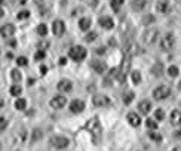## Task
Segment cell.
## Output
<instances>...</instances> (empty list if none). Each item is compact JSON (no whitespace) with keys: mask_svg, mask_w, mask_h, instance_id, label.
<instances>
[{"mask_svg":"<svg viewBox=\"0 0 181 151\" xmlns=\"http://www.w3.org/2000/svg\"><path fill=\"white\" fill-rule=\"evenodd\" d=\"M85 129L89 130L90 135H92V138H94V142L98 144L100 139H101V136H102V128H101V123L98 122V117L89 118L85 124Z\"/></svg>","mask_w":181,"mask_h":151,"instance_id":"cell-1","label":"cell"},{"mask_svg":"<svg viewBox=\"0 0 181 151\" xmlns=\"http://www.w3.org/2000/svg\"><path fill=\"white\" fill-rule=\"evenodd\" d=\"M129 68H131V58L125 56L120 67L117 68V77H116V83H123L126 80V74L129 73Z\"/></svg>","mask_w":181,"mask_h":151,"instance_id":"cell-2","label":"cell"},{"mask_svg":"<svg viewBox=\"0 0 181 151\" xmlns=\"http://www.w3.org/2000/svg\"><path fill=\"white\" fill-rule=\"evenodd\" d=\"M123 52H125V56L131 58V56L140 55V53H141V48H140V45H138L137 42H134V40H128V42L125 43Z\"/></svg>","mask_w":181,"mask_h":151,"instance_id":"cell-3","label":"cell"},{"mask_svg":"<svg viewBox=\"0 0 181 151\" xmlns=\"http://www.w3.org/2000/svg\"><path fill=\"white\" fill-rule=\"evenodd\" d=\"M68 56L76 62H80L83 61L86 58V49L83 46H73L71 49L68 50Z\"/></svg>","mask_w":181,"mask_h":151,"instance_id":"cell-4","label":"cell"},{"mask_svg":"<svg viewBox=\"0 0 181 151\" xmlns=\"http://www.w3.org/2000/svg\"><path fill=\"white\" fill-rule=\"evenodd\" d=\"M174 45H175V36L172 33H168L165 34L163 37H162V40H160V48L163 50H171L172 48H174Z\"/></svg>","mask_w":181,"mask_h":151,"instance_id":"cell-5","label":"cell"},{"mask_svg":"<svg viewBox=\"0 0 181 151\" xmlns=\"http://www.w3.org/2000/svg\"><path fill=\"white\" fill-rule=\"evenodd\" d=\"M171 95V89L168 88V86H165V84H162V86H158L156 89L153 90V98L154 99H166L168 96Z\"/></svg>","mask_w":181,"mask_h":151,"instance_id":"cell-6","label":"cell"},{"mask_svg":"<svg viewBox=\"0 0 181 151\" xmlns=\"http://www.w3.org/2000/svg\"><path fill=\"white\" fill-rule=\"evenodd\" d=\"M158 36H159L158 28H147L144 31V34H142V40H144V43L152 45V43H154V40L158 39Z\"/></svg>","mask_w":181,"mask_h":151,"instance_id":"cell-7","label":"cell"},{"mask_svg":"<svg viewBox=\"0 0 181 151\" xmlns=\"http://www.w3.org/2000/svg\"><path fill=\"white\" fill-rule=\"evenodd\" d=\"M68 144H70V141L65 138V136H52L51 138V145L58 148V150H62V148H67Z\"/></svg>","mask_w":181,"mask_h":151,"instance_id":"cell-8","label":"cell"},{"mask_svg":"<svg viewBox=\"0 0 181 151\" xmlns=\"http://www.w3.org/2000/svg\"><path fill=\"white\" fill-rule=\"evenodd\" d=\"M64 31H65V24H64V21H61V19H55V21L52 23V33L59 37V36L64 34Z\"/></svg>","mask_w":181,"mask_h":151,"instance_id":"cell-9","label":"cell"},{"mask_svg":"<svg viewBox=\"0 0 181 151\" xmlns=\"http://www.w3.org/2000/svg\"><path fill=\"white\" fill-rule=\"evenodd\" d=\"M49 104H51L52 108H55V110H59V108H62V107L67 104V99H65V98H64L62 95H57V96H54V98H52Z\"/></svg>","mask_w":181,"mask_h":151,"instance_id":"cell-10","label":"cell"},{"mask_svg":"<svg viewBox=\"0 0 181 151\" xmlns=\"http://www.w3.org/2000/svg\"><path fill=\"white\" fill-rule=\"evenodd\" d=\"M57 89L59 90V92H64V93L71 92V89H73V83H71L70 80H67V78H62V80H59V82H58Z\"/></svg>","mask_w":181,"mask_h":151,"instance_id":"cell-11","label":"cell"},{"mask_svg":"<svg viewBox=\"0 0 181 151\" xmlns=\"http://www.w3.org/2000/svg\"><path fill=\"white\" fill-rule=\"evenodd\" d=\"M85 110V102L82 99H74L71 104H70V111L74 113V114H79Z\"/></svg>","mask_w":181,"mask_h":151,"instance_id":"cell-12","label":"cell"},{"mask_svg":"<svg viewBox=\"0 0 181 151\" xmlns=\"http://www.w3.org/2000/svg\"><path fill=\"white\" fill-rule=\"evenodd\" d=\"M0 34H2L5 39H9V37H12V36L15 34V27H13L12 24H5V25L0 27Z\"/></svg>","mask_w":181,"mask_h":151,"instance_id":"cell-13","label":"cell"},{"mask_svg":"<svg viewBox=\"0 0 181 151\" xmlns=\"http://www.w3.org/2000/svg\"><path fill=\"white\" fill-rule=\"evenodd\" d=\"M92 102H94V105H96V107H108L110 105V98L106 95H96V96H94Z\"/></svg>","mask_w":181,"mask_h":151,"instance_id":"cell-14","label":"cell"},{"mask_svg":"<svg viewBox=\"0 0 181 151\" xmlns=\"http://www.w3.org/2000/svg\"><path fill=\"white\" fill-rule=\"evenodd\" d=\"M90 67L94 71H96L98 74H104L107 71V64L102 61H92L90 62Z\"/></svg>","mask_w":181,"mask_h":151,"instance_id":"cell-15","label":"cell"},{"mask_svg":"<svg viewBox=\"0 0 181 151\" xmlns=\"http://www.w3.org/2000/svg\"><path fill=\"white\" fill-rule=\"evenodd\" d=\"M98 23H100V25H101L102 28H106V30H110V28L114 27V21L110 17H101L98 19Z\"/></svg>","mask_w":181,"mask_h":151,"instance_id":"cell-16","label":"cell"},{"mask_svg":"<svg viewBox=\"0 0 181 151\" xmlns=\"http://www.w3.org/2000/svg\"><path fill=\"white\" fill-rule=\"evenodd\" d=\"M138 110H140V113L141 114H148L150 113V110H152V102L147 99L141 101L140 104H138Z\"/></svg>","mask_w":181,"mask_h":151,"instance_id":"cell-17","label":"cell"},{"mask_svg":"<svg viewBox=\"0 0 181 151\" xmlns=\"http://www.w3.org/2000/svg\"><path fill=\"white\" fill-rule=\"evenodd\" d=\"M128 122H129L131 126L137 128V126H140V123H141V118H140V116H138L137 113H129V114H128Z\"/></svg>","mask_w":181,"mask_h":151,"instance_id":"cell-18","label":"cell"},{"mask_svg":"<svg viewBox=\"0 0 181 151\" xmlns=\"http://www.w3.org/2000/svg\"><path fill=\"white\" fill-rule=\"evenodd\" d=\"M147 2L148 0H132L131 2V6L134 11H142L146 6H147Z\"/></svg>","mask_w":181,"mask_h":151,"instance_id":"cell-19","label":"cell"},{"mask_svg":"<svg viewBox=\"0 0 181 151\" xmlns=\"http://www.w3.org/2000/svg\"><path fill=\"white\" fill-rule=\"evenodd\" d=\"M90 24H92V21H90V18H82L79 21V27L82 31H88L90 28Z\"/></svg>","mask_w":181,"mask_h":151,"instance_id":"cell-20","label":"cell"},{"mask_svg":"<svg viewBox=\"0 0 181 151\" xmlns=\"http://www.w3.org/2000/svg\"><path fill=\"white\" fill-rule=\"evenodd\" d=\"M181 122V113L180 110H174L172 111V114H171V123L175 124V126H178Z\"/></svg>","mask_w":181,"mask_h":151,"instance_id":"cell-21","label":"cell"},{"mask_svg":"<svg viewBox=\"0 0 181 151\" xmlns=\"http://www.w3.org/2000/svg\"><path fill=\"white\" fill-rule=\"evenodd\" d=\"M25 107H27V101L24 99V98H19V99H17V102H15V108L17 110H25Z\"/></svg>","mask_w":181,"mask_h":151,"instance_id":"cell-22","label":"cell"},{"mask_svg":"<svg viewBox=\"0 0 181 151\" xmlns=\"http://www.w3.org/2000/svg\"><path fill=\"white\" fill-rule=\"evenodd\" d=\"M134 92H126V93H125L123 95V104H126V105H129L131 102H132V101H134Z\"/></svg>","mask_w":181,"mask_h":151,"instance_id":"cell-23","label":"cell"},{"mask_svg":"<svg viewBox=\"0 0 181 151\" xmlns=\"http://www.w3.org/2000/svg\"><path fill=\"white\" fill-rule=\"evenodd\" d=\"M11 77H12V80H13V82H21V78H23V76H21V73H19V70H17V68H15V70H12L11 71Z\"/></svg>","mask_w":181,"mask_h":151,"instance_id":"cell-24","label":"cell"},{"mask_svg":"<svg viewBox=\"0 0 181 151\" xmlns=\"http://www.w3.org/2000/svg\"><path fill=\"white\" fill-rule=\"evenodd\" d=\"M42 136H43V132H42L40 129H36L33 133H31V142H36V141L40 139Z\"/></svg>","mask_w":181,"mask_h":151,"instance_id":"cell-25","label":"cell"},{"mask_svg":"<svg viewBox=\"0 0 181 151\" xmlns=\"http://www.w3.org/2000/svg\"><path fill=\"white\" fill-rule=\"evenodd\" d=\"M21 92H23V89H21V86H18V84H13L11 88V95H13V96H19Z\"/></svg>","mask_w":181,"mask_h":151,"instance_id":"cell-26","label":"cell"},{"mask_svg":"<svg viewBox=\"0 0 181 151\" xmlns=\"http://www.w3.org/2000/svg\"><path fill=\"white\" fill-rule=\"evenodd\" d=\"M168 74H169L171 77H177V76L180 74V70H178V67H175V65H171V67L168 68Z\"/></svg>","mask_w":181,"mask_h":151,"instance_id":"cell-27","label":"cell"},{"mask_svg":"<svg viewBox=\"0 0 181 151\" xmlns=\"http://www.w3.org/2000/svg\"><path fill=\"white\" fill-rule=\"evenodd\" d=\"M152 71L154 73V76H160L162 71H163V65H162V64H156V65L152 68Z\"/></svg>","mask_w":181,"mask_h":151,"instance_id":"cell-28","label":"cell"},{"mask_svg":"<svg viewBox=\"0 0 181 151\" xmlns=\"http://www.w3.org/2000/svg\"><path fill=\"white\" fill-rule=\"evenodd\" d=\"M131 77H132V82L135 84H138L141 82V73H140V71H134V73L131 74Z\"/></svg>","mask_w":181,"mask_h":151,"instance_id":"cell-29","label":"cell"},{"mask_svg":"<svg viewBox=\"0 0 181 151\" xmlns=\"http://www.w3.org/2000/svg\"><path fill=\"white\" fill-rule=\"evenodd\" d=\"M158 11L162 12V13H166V12H168V3H166V2H160V3H158Z\"/></svg>","mask_w":181,"mask_h":151,"instance_id":"cell-30","label":"cell"},{"mask_svg":"<svg viewBox=\"0 0 181 151\" xmlns=\"http://www.w3.org/2000/svg\"><path fill=\"white\" fill-rule=\"evenodd\" d=\"M125 3V0H111V8L114 11H119V8Z\"/></svg>","mask_w":181,"mask_h":151,"instance_id":"cell-31","label":"cell"},{"mask_svg":"<svg viewBox=\"0 0 181 151\" xmlns=\"http://www.w3.org/2000/svg\"><path fill=\"white\" fill-rule=\"evenodd\" d=\"M37 33H39L40 36H46V34H48V27H46L45 24L37 25Z\"/></svg>","mask_w":181,"mask_h":151,"instance_id":"cell-32","label":"cell"},{"mask_svg":"<svg viewBox=\"0 0 181 151\" xmlns=\"http://www.w3.org/2000/svg\"><path fill=\"white\" fill-rule=\"evenodd\" d=\"M8 124H9V120L6 117H0V132H3L6 128H8Z\"/></svg>","mask_w":181,"mask_h":151,"instance_id":"cell-33","label":"cell"},{"mask_svg":"<svg viewBox=\"0 0 181 151\" xmlns=\"http://www.w3.org/2000/svg\"><path fill=\"white\" fill-rule=\"evenodd\" d=\"M146 126H147L148 129H152V130H154V129H158V123H156L154 120H152V118H148V120H146Z\"/></svg>","mask_w":181,"mask_h":151,"instance_id":"cell-34","label":"cell"},{"mask_svg":"<svg viewBox=\"0 0 181 151\" xmlns=\"http://www.w3.org/2000/svg\"><path fill=\"white\" fill-rule=\"evenodd\" d=\"M45 56H46L45 50H37L36 55H34V59H36V61H42V59H45Z\"/></svg>","mask_w":181,"mask_h":151,"instance_id":"cell-35","label":"cell"},{"mask_svg":"<svg viewBox=\"0 0 181 151\" xmlns=\"http://www.w3.org/2000/svg\"><path fill=\"white\" fill-rule=\"evenodd\" d=\"M17 64L19 65V67H25V65L28 64V59H27L25 56H19V58L17 59Z\"/></svg>","mask_w":181,"mask_h":151,"instance_id":"cell-36","label":"cell"},{"mask_svg":"<svg viewBox=\"0 0 181 151\" xmlns=\"http://www.w3.org/2000/svg\"><path fill=\"white\" fill-rule=\"evenodd\" d=\"M96 37H98V34H96L95 31H90L89 34H86L85 40H86V42H89V43H90V42H94V40H95Z\"/></svg>","mask_w":181,"mask_h":151,"instance_id":"cell-37","label":"cell"},{"mask_svg":"<svg viewBox=\"0 0 181 151\" xmlns=\"http://www.w3.org/2000/svg\"><path fill=\"white\" fill-rule=\"evenodd\" d=\"M152 23H154V17L153 15H146V17L142 18V24L144 25H148V24H152Z\"/></svg>","mask_w":181,"mask_h":151,"instance_id":"cell-38","label":"cell"},{"mask_svg":"<svg viewBox=\"0 0 181 151\" xmlns=\"http://www.w3.org/2000/svg\"><path fill=\"white\" fill-rule=\"evenodd\" d=\"M148 136H150V139L156 141V142L162 141V135H160V133H156V132H150V133H148Z\"/></svg>","mask_w":181,"mask_h":151,"instance_id":"cell-39","label":"cell"},{"mask_svg":"<svg viewBox=\"0 0 181 151\" xmlns=\"http://www.w3.org/2000/svg\"><path fill=\"white\" fill-rule=\"evenodd\" d=\"M154 116H156L158 120H163V118H165V111L162 110V108H158V110L154 111Z\"/></svg>","mask_w":181,"mask_h":151,"instance_id":"cell-40","label":"cell"},{"mask_svg":"<svg viewBox=\"0 0 181 151\" xmlns=\"http://www.w3.org/2000/svg\"><path fill=\"white\" fill-rule=\"evenodd\" d=\"M28 17H30V12L28 11H21V12H18V15H17L18 19H27Z\"/></svg>","mask_w":181,"mask_h":151,"instance_id":"cell-41","label":"cell"},{"mask_svg":"<svg viewBox=\"0 0 181 151\" xmlns=\"http://www.w3.org/2000/svg\"><path fill=\"white\" fill-rule=\"evenodd\" d=\"M48 46H49V43H48V42H39V43H37V48H39V50H45Z\"/></svg>","mask_w":181,"mask_h":151,"instance_id":"cell-42","label":"cell"},{"mask_svg":"<svg viewBox=\"0 0 181 151\" xmlns=\"http://www.w3.org/2000/svg\"><path fill=\"white\" fill-rule=\"evenodd\" d=\"M96 53H98V55H102V53H104V52H106V49H104V48H102V46H100V48H96Z\"/></svg>","mask_w":181,"mask_h":151,"instance_id":"cell-43","label":"cell"},{"mask_svg":"<svg viewBox=\"0 0 181 151\" xmlns=\"http://www.w3.org/2000/svg\"><path fill=\"white\" fill-rule=\"evenodd\" d=\"M40 73L45 76V74L48 73V67H46V65H42V67H40Z\"/></svg>","mask_w":181,"mask_h":151,"instance_id":"cell-44","label":"cell"},{"mask_svg":"<svg viewBox=\"0 0 181 151\" xmlns=\"http://www.w3.org/2000/svg\"><path fill=\"white\" fill-rule=\"evenodd\" d=\"M65 62H67V59H65V58H61V59H59V64H61V65H64Z\"/></svg>","mask_w":181,"mask_h":151,"instance_id":"cell-45","label":"cell"},{"mask_svg":"<svg viewBox=\"0 0 181 151\" xmlns=\"http://www.w3.org/2000/svg\"><path fill=\"white\" fill-rule=\"evenodd\" d=\"M9 45H11V46H15V45H17V42H15V40H11V43H9Z\"/></svg>","mask_w":181,"mask_h":151,"instance_id":"cell-46","label":"cell"},{"mask_svg":"<svg viewBox=\"0 0 181 151\" xmlns=\"http://www.w3.org/2000/svg\"><path fill=\"white\" fill-rule=\"evenodd\" d=\"M18 2H19V5H25V2H27V0H18Z\"/></svg>","mask_w":181,"mask_h":151,"instance_id":"cell-47","label":"cell"},{"mask_svg":"<svg viewBox=\"0 0 181 151\" xmlns=\"http://www.w3.org/2000/svg\"><path fill=\"white\" fill-rule=\"evenodd\" d=\"M3 17V9H2V8H0V18Z\"/></svg>","mask_w":181,"mask_h":151,"instance_id":"cell-48","label":"cell"},{"mask_svg":"<svg viewBox=\"0 0 181 151\" xmlns=\"http://www.w3.org/2000/svg\"><path fill=\"white\" fill-rule=\"evenodd\" d=\"M2 107H3V99L0 98V108H2Z\"/></svg>","mask_w":181,"mask_h":151,"instance_id":"cell-49","label":"cell"},{"mask_svg":"<svg viewBox=\"0 0 181 151\" xmlns=\"http://www.w3.org/2000/svg\"><path fill=\"white\" fill-rule=\"evenodd\" d=\"M175 151H180V148H178V147H177V148H175Z\"/></svg>","mask_w":181,"mask_h":151,"instance_id":"cell-50","label":"cell"},{"mask_svg":"<svg viewBox=\"0 0 181 151\" xmlns=\"http://www.w3.org/2000/svg\"><path fill=\"white\" fill-rule=\"evenodd\" d=\"M0 150H2V144H0Z\"/></svg>","mask_w":181,"mask_h":151,"instance_id":"cell-51","label":"cell"}]
</instances>
